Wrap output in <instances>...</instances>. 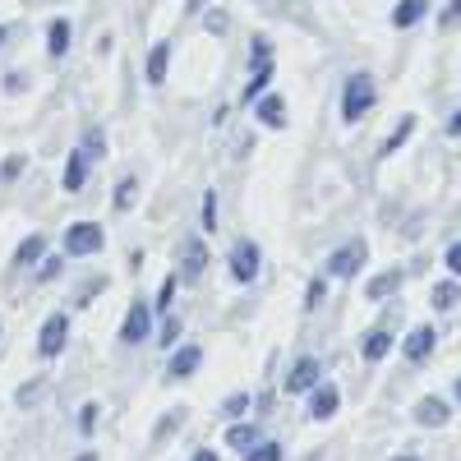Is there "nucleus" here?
Instances as JSON below:
<instances>
[{
  "instance_id": "obj_2",
  "label": "nucleus",
  "mask_w": 461,
  "mask_h": 461,
  "mask_svg": "<svg viewBox=\"0 0 461 461\" xmlns=\"http://www.w3.org/2000/svg\"><path fill=\"white\" fill-rule=\"evenodd\" d=\"M97 249H102V226L74 221V226L65 230V258H88V254H97Z\"/></svg>"
},
{
  "instance_id": "obj_7",
  "label": "nucleus",
  "mask_w": 461,
  "mask_h": 461,
  "mask_svg": "<svg viewBox=\"0 0 461 461\" xmlns=\"http://www.w3.org/2000/svg\"><path fill=\"white\" fill-rule=\"evenodd\" d=\"M323 378V365L319 360H310V356H304V360H295L291 365V374H286V393H314V383Z\"/></svg>"
},
{
  "instance_id": "obj_19",
  "label": "nucleus",
  "mask_w": 461,
  "mask_h": 461,
  "mask_svg": "<svg viewBox=\"0 0 461 461\" xmlns=\"http://www.w3.org/2000/svg\"><path fill=\"white\" fill-rule=\"evenodd\" d=\"M397 286H402V273H378V277L369 282V291H365V295H369V300H388Z\"/></svg>"
},
{
  "instance_id": "obj_43",
  "label": "nucleus",
  "mask_w": 461,
  "mask_h": 461,
  "mask_svg": "<svg viewBox=\"0 0 461 461\" xmlns=\"http://www.w3.org/2000/svg\"><path fill=\"white\" fill-rule=\"evenodd\" d=\"M456 402H461V383H456Z\"/></svg>"
},
{
  "instance_id": "obj_29",
  "label": "nucleus",
  "mask_w": 461,
  "mask_h": 461,
  "mask_svg": "<svg viewBox=\"0 0 461 461\" xmlns=\"http://www.w3.org/2000/svg\"><path fill=\"white\" fill-rule=\"evenodd\" d=\"M171 300H176V277H167V282H162V295H158V314H167V310H171Z\"/></svg>"
},
{
  "instance_id": "obj_13",
  "label": "nucleus",
  "mask_w": 461,
  "mask_h": 461,
  "mask_svg": "<svg viewBox=\"0 0 461 461\" xmlns=\"http://www.w3.org/2000/svg\"><path fill=\"white\" fill-rule=\"evenodd\" d=\"M167 65H171V47L167 42H158L148 51V60H143V79L158 88V84H167Z\"/></svg>"
},
{
  "instance_id": "obj_40",
  "label": "nucleus",
  "mask_w": 461,
  "mask_h": 461,
  "mask_svg": "<svg viewBox=\"0 0 461 461\" xmlns=\"http://www.w3.org/2000/svg\"><path fill=\"white\" fill-rule=\"evenodd\" d=\"M203 5H208V0H189V5H185V10H189V14H199Z\"/></svg>"
},
{
  "instance_id": "obj_12",
  "label": "nucleus",
  "mask_w": 461,
  "mask_h": 461,
  "mask_svg": "<svg viewBox=\"0 0 461 461\" xmlns=\"http://www.w3.org/2000/svg\"><path fill=\"white\" fill-rule=\"evenodd\" d=\"M88 167H93V158L84 148L69 152V162H65V189H69V194H79V189L88 185Z\"/></svg>"
},
{
  "instance_id": "obj_17",
  "label": "nucleus",
  "mask_w": 461,
  "mask_h": 461,
  "mask_svg": "<svg viewBox=\"0 0 461 461\" xmlns=\"http://www.w3.org/2000/svg\"><path fill=\"white\" fill-rule=\"evenodd\" d=\"M360 351H365V360H369V365H378L383 356L393 351V332H388V328H374V332L365 337V346H360Z\"/></svg>"
},
{
  "instance_id": "obj_20",
  "label": "nucleus",
  "mask_w": 461,
  "mask_h": 461,
  "mask_svg": "<svg viewBox=\"0 0 461 461\" xmlns=\"http://www.w3.org/2000/svg\"><path fill=\"white\" fill-rule=\"evenodd\" d=\"M226 443L236 447V452H249V447L258 443V429H254V425H230V429H226Z\"/></svg>"
},
{
  "instance_id": "obj_4",
  "label": "nucleus",
  "mask_w": 461,
  "mask_h": 461,
  "mask_svg": "<svg viewBox=\"0 0 461 461\" xmlns=\"http://www.w3.org/2000/svg\"><path fill=\"white\" fill-rule=\"evenodd\" d=\"M65 337H69V319L65 314H51L47 323H42V332H37V356H60L65 351Z\"/></svg>"
},
{
  "instance_id": "obj_37",
  "label": "nucleus",
  "mask_w": 461,
  "mask_h": 461,
  "mask_svg": "<svg viewBox=\"0 0 461 461\" xmlns=\"http://www.w3.org/2000/svg\"><path fill=\"white\" fill-rule=\"evenodd\" d=\"M5 88H10V93H23V88H28V79H23V74H10V84H5Z\"/></svg>"
},
{
  "instance_id": "obj_26",
  "label": "nucleus",
  "mask_w": 461,
  "mask_h": 461,
  "mask_svg": "<svg viewBox=\"0 0 461 461\" xmlns=\"http://www.w3.org/2000/svg\"><path fill=\"white\" fill-rule=\"evenodd\" d=\"M84 152H88V158H93V162H97V158H102V152H106V134H102L97 125H93V130L84 134Z\"/></svg>"
},
{
  "instance_id": "obj_6",
  "label": "nucleus",
  "mask_w": 461,
  "mask_h": 461,
  "mask_svg": "<svg viewBox=\"0 0 461 461\" xmlns=\"http://www.w3.org/2000/svg\"><path fill=\"white\" fill-rule=\"evenodd\" d=\"M258 267H263V258H258V245L240 240L236 249H230V277H236V282H254V277H258Z\"/></svg>"
},
{
  "instance_id": "obj_38",
  "label": "nucleus",
  "mask_w": 461,
  "mask_h": 461,
  "mask_svg": "<svg viewBox=\"0 0 461 461\" xmlns=\"http://www.w3.org/2000/svg\"><path fill=\"white\" fill-rule=\"evenodd\" d=\"M189 461H221V456H217V452H208V447H203V452H194V456H189Z\"/></svg>"
},
{
  "instance_id": "obj_31",
  "label": "nucleus",
  "mask_w": 461,
  "mask_h": 461,
  "mask_svg": "<svg viewBox=\"0 0 461 461\" xmlns=\"http://www.w3.org/2000/svg\"><path fill=\"white\" fill-rule=\"evenodd\" d=\"M203 23H208V32H226V28H230V19H226L221 10H212V14L203 19Z\"/></svg>"
},
{
  "instance_id": "obj_21",
  "label": "nucleus",
  "mask_w": 461,
  "mask_h": 461,
  "mask_svg": "<svg viewBox=\"0 0 461 461\" xmlns=\"http://www.w3.org/2000/svg\"><path fill=\"white\" fill-rule=\"evenodd\" d=\"M47 51H51V56H65V51H69V23H65V19L51 23V32H47Z\"/></svg>"
},
{
  "instance_id": "obj_30",
  "label": "nucleus",
  "mask_w": 461,
  "mask_h": 461,
  "mask_svg": "<svg viewBox=\"0 0 461 461\" xmlns=\"http://www.w3.org/2000/svg\"><path fill=\"white\" fill-rule=\"evenodd\" d=\"M176 425H180V415H176V411H171V415H167V420H162V425H158V429H152V443H162V438H167V434H171V429H176Z\"/></svg>"
},
{
  "instance_id": "obj_32",
  "label": "nucleus",
  "mask_w": 461,
  "mask_h": 461,
  "mask_svg": "<svg viewBox=\"0 0 461 461\" xmlns=\"http://www.w3.org/2000/svg\"><path fill=\"white\" fill-rule=\"evenodd\" d=\"M203 226H208V230L217 226V194H208V199H203Z\"/></svg>"
},
{
  "instance_id": "obj_27",
  "label": "nucleus",
  "mask_w": 461,
  "mask_h": 461,
  "mask_svg": "<svg viewBox=\"0 0 461 461\" xmlns=\"http://www.w3.org/2000/svg\"><path fill=\"white\" fill-rule=\"evenodd\" d=\"M245 411H249V397H245V393H236V397L221 402V415H226V420H240Z\"/></svg>"
},
{
  "instance_id": "obj_36",
  "label": "nucleus",
  "mask_w": 461,
  "mask_h": 461,
  "mask_svg": "<svg viewBox=\"0 0 461 461\" xmlns=\"http://www.w3.org/2000/svg\"><path fill=\"white\" fill-rule=\"evenodd\" d=\"M37 393H42V383H28V388H23V393H19V406H28V402H32V397H37Z\"/></svg>"
},
{
  "instance_id": "obj_8",
  "label": "nucleus",
  "mask_w": 461,
  "mask_h": 461,
  "mask_svg": "<svg viewBox=\"0 0 461 461\" xmlns=\"http://www.w3.org/2000/svg\"><path fill=\"white\" fill-rule=\"evenodd\" d=\"M254 115H258V125L282 130V125H286V102L273 97V93H258V97H254Z\"/></svg>"
},
{
  "instance_id": "obj_42",
  "label": "nucleus",
  "mask_w": 461,
  "mask_h": 461,
  "mask_svg": "<svg viewBox=\"0 0 461 461\" xmlns=\"http://www.w3.org/2000/svg\"><path fill=\"white\" fill-rule=\"evenodd\" d=\"M393 461H420V456H415V452H402V456H393Z\"/></svg>"
},
{
  "instance_id": "obj_16",
  "label": "nucleus",
  "mask_w": 461,
  "mask_h": 461,
  "mask_svg": "<svg viewBox=\"0 0 461 461\" xmlns=\"http://www.w3.org/2000/svg\"><path fill=\"white\" fill-rule=\"evenodd\" d=\"M425 14H429V0H402L393 10V28H415Z\"/></svg>"
},
{
  "instance_id": "obj_11",
  "label": "nucleus",
  "mask_w": 461,
  "mask_h": 461,
  "mask_svg": "<svg viewBox=\"0 0 461 461\" xmlns=\"http://www.w3.org/2000/svg\"><path fill=\"white\" fill-rule=\"evenodd\" d=\"M447 415H452V406H447L443 397H425V402L415 406V420H420L425 429H443V425H447Z\"/></svg>"
},
{
  "instance_id": "obj_24",
  "label": "nucleus",
  "mask_w": 461,
  "mask_h": 461,
  "mask_svg": "<svg viewBox=\"0 0 461 461\" xmlns=\"http://www.w3.org/2000/svg\"><path fill=\"white\" fill-rule=\"evenodd\" d=\"M134 199H139V180H121V189H115V199H111V203L125 212V208H134Z\"/></svg>"
},
{
  "instance_id": "obj_1",
  "label": "nucleus",
  "mask_w": 461,
  "mask_h": 461,
  "mask_svg": "<svg viewBox=\"0 0 461 461\" xmlns=\"http://www.w3.org/2000/svg\"><path fill=\"white\" fill-rule=\"evenodd\" d=\"M369 111H374V74L356 69L351 79H346V88H341V115H346V125H356V121H365Z\"/></svg>"
},
{
  "instance_id": "obj_41",
  "label": "nucleus",
  "mask_w": 461,
  "mask_h": 461,
  "mask_svg": "<svg viewBox=\"0 0 461 461\" xmlns=\"http://www.w3.org/2000/svg\"><path fill=\"white\" fill-rule=\"evenodd\" d=\"M10 37H14V28H0V47H5V42H10Z\"/></svg>"
},
{
  "instance_id": "obj_10",
  "label": "nucleus",
  "mask_w": 461,
  "mask_h": 461,
  "mask_svg": "<svg viewBox=\"0 0 461 461\" xmlns=\"http://www.w3.org/2000/svg\"><path fill=\"white\" fill-rule=\"evenodd\" d=\"M341 406V393L332 388V383H314V397H310V415L314 420H332Z\"/></svg>"
},
{
  "instance_id": "obj_34",
  "label": "nucleus",
  "mask_w": 461,
  "mask_h": 461,
  "mask_svg": "<svg viewBox=\"0 0 461 461\" xmlns=\"http://www.w3.org/2000/svg\"><path fill=\"white\" fill-rule=\"evenodd\" d=\"M304 304H310V310H319V304H323V282H314V286H310V295H304Z\"/></svg>"
},
{
  "instance_id": "obj_28",
  "label": "nucleus",
  "mask_w": 461,
  "mask_h": 461,
  "mask_svg": "<svg viewBox=\"0 0 461 461\" xmlns=\"http://www.w3.org/2000/svg\"><path fill=\"white\" fill-rule=\"evenodd\" d=\"M180 332H185V328H180V319H167V323H162V332H158V341H162V346H176V341H180Z\"/></svg>"
},
{
  "instance_id": "obj_18",
  "label": "nucleus",
  "mask_w": 461,
  "mask_h": 461,
  "mask_svg": "<svg viewBox=\"0 0 461 461\" xmlns=\"http://www.w3.org/2000/svg\"><path fill=\"white\" fill-rule=\"evenodd\" d=\"M42 254H47V240H42V236H28V240L14 249V267H32Z\"/></svg>"
},
{
  "instance_id": "obj_9",
  "label": "nucleus",
  "mask_w": 461,
  "mask_h": 461,
  "mask_svg": "<svg viewBox=\"0 0 461 461\" xmlns=\"http://www.w3.org/2000/svg\"><path fill=\"white\" fill-rule=\"evenodd\" d=\"M203 267H208V249H203V240H185V245H180V273L194 282V277H203Z\"/></svg>"
},
{
  "instance_id": "obj_14",
  "label": "nucleus",
  "mask_w": 461,
  "mask_h": 461,
  "mask_svg": "<svg viewBox=\"0 0 461 461\" xmlns=\"http://www.w3.org/2000/svg\"><path fill=\"white\" fill-rule=\"evenodd\" d=\"M434 341H438V332H434V328H415V332L406 337V346H402V351H406V360H411V365H420V360H429Z\"/></svg>"
},
{
  "instance_id": "obj_3",
  "label": "nucleus",
  "mask_w": 461,
  "mask_h": 461,
  "mask_svg": "<svg viewBox=\"0 0 461 461\" xmlns=\"http://www.w3.org/2000/svg\"><path fill=\"white\" fill-rule=\"evenodd\" d=\"M148 337H152V304L134 300L130 314H125V328H121V341H125V346H139V341H148Z\"/></svg>"
},
{
  "instance_id": "obj_15",
  "label": "nucleus",
  "mask_w": 461,
  "mask_h": 461,
  "mask_svg": "<svg viewBox=\"0 0 461 461\" xmlns=\"http://www.w3.org/2000/svg\"><path fill=\"white\" fill-rule=\"evenodd\" d=\"M199 360H203V351L189 341V346H180V351L171 356V369H167V374H171V378H189V374L199 369Z\"/></svg>"
},
{
  "instance_id": "obj_5",
  "label": "nucleus",
  "mask_w": 461,
  "mask_h": 461,
  "mask_svg": "<svg viewBox=\"0 0 461 461\" xmlns=\"http://www.w3.org/2000/svg\"><path fill=\"white\" fill-rule=\"evenodd\" d=\"M360 267H365V245L360 240H351V245H341V249L328 254V273L332 277H356Z\"/></svg>"
},
{
  "instance_id": "obj_39",
  "label": "nucleus",
  "mask_w": 461,
  "mask_h": 461,
  "mask_svg": "<svg viewBox=\"0 0 461 461\" xmlns=\"http://www.w3.org/2000/svg\"><path fill=\"white\" fill-rule=\"evenodd\" d=\"M447 134H461V111H456L452 121H447Z\"/></svg>"
},
{
  "instance_id": "obj_22",
  "label": "nucleus",
  "mask_w": 461,
  "mask_h": 461,
  "mask_svg": "<svg viewBox=\"0 0 461 461\" xmlns=\"http://www.w3.org/2000/svg\"><path fill=\"white\" fill-rule=\"evenodd\" d=\"M245 461H282V447H277V443H267V438H258V443L245 452Z\"/></svg>"
},
{
  "instance_id": "obj_23",
  "label": "nucleus",
  "mask_w": 461,
  "mask_h": 461,
  "mask_svg": "<svg viewBox=\"0 0 461 461\" xmlns=\"http://www.w3.org/2000/svg\"><path fill=\"white\" fill-rule=\"evenodd\" d=\"M411 130H415V115H406V121H402V125L393 130V139H388V143H383V158H388V152H397V148H402V143L411 139Z\"/></svg>"
},
{
  "instance_id": "obj_35",
  "label": "nucleus",
  "mask_w": 461,
  "mask_h": 461,
  "mask_svg": "<svg viewBox=\"0 0 461 461\" xmlns=\"http://www.w3.org/2000/svg\"><path fill=\"white\" fill-rule=\"evenodd\" d=\"M447 267L461 277V245H452V249H447Z\"/></svg>"
},
{
  "instance_id": "obj_33",
  "label": "nucleus",
  "mask_w": 461,
  "mask_h": 461,
  "mask_svg": "<svg viewBox=\"0 0 461 461\" xmlns=\"http://www.w3.org/2000/svg\"><path fill=\"white\" fill-rule=\"evenodd\" d=\"M60 267H65L60 258H47V263H42V273H37V277H42V282H51V277H60Z\"/></svg>"
},
{
  "instance_id": "obj_25",
  "label": "nucleus",
  "mask_w": 461,
  "mask_h": 461,
  "mask_svg": "<svg viewBox=\"0 0 461 461\" xmlns=\"http://www.w3.org/2000/svg\"><path fill=\"white\" fill-rule=\"evenodd\" d=\"M456 295H461V291H456V282H438V286H434V310H452Z\"/></svg>"
}]
</instances>
